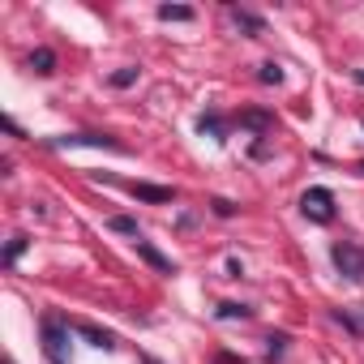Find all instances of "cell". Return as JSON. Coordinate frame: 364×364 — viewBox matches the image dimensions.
Here are the masks:
<instances>
[{
  "label": "cell",
  "instance_id": "6da1fadb",
  "mask_svg": "<svg viewBox=\"0 0 364 364\" xmlns=\"http://www.w3.org/2000/svg\"><path fill=\"white\" fill-rule=\"evenodd\" d=\"M39 334H43L48 360H52V364H69V321L56 317V313H48V317L39 321Z\"/></svg>",
  "mask_w": 364,
  "mask_h": 364
},
{
  "label": "cell",
  "instance_id": "7a4b0ae2",
  "mask_svg": "<svg viewBox=\"0 0 364 364\" xmlns=\"http://www.w3.org/2000/svg\"><path fill=\"white\" fill-rule=\"evenodd\" d=\"M300 210H304V219H313V223H330L334 219V193L330 189H309L304 198H300Z\"/></svg>",
  "mask_w": 364,
  "mask_h": 364
},
{
  "label": "cell",
  "instance_id": "3957f363",
  "mask_svg": "<svg viewBox=\"0 0 364 364\" xmlns=\"http://www.w3.org/2000/svg\"><path fill=\"white\" fill-rule=\"evenodd\" d=\"M330 257H334V266H338V274H347L351 283H360L364 279V249H355V245H334L330 249Z\"/></svg>",
  "mask_w": 364,
  "mask_h": 364
},
{
  "label": "cell",
  "instance_id": "277c9868",
  "mask_svg": "<svg viewBox=\"0 0 364 364\" xmlns=\"http://www.w3.org/2000/svg\"><path fill=\"white\" fill-rule=\"evenodd\" d=\"M129 193H133L137 202H154V206H163V202L176 198V189H167V185H146V180H133Z\"/></svg>",
  "mask_w": 364,
  "mask_h": 364
},
{
  "label": "cell",
  "instance_id": "5b68a950",
  "mask_svg": "<svg viewBox=\"0 0 364 364\" xmlns=\"http://www.w3.org/2000/svg\"><path fill=\"white\" fill-rule=\"evenodd\" d=\"M133 245H137V257H141L146 266H154L159 274H176V262H171V257H163V253H159V249H154L150 240H141V236H137Z\"/></svg>",
  "mask_w": 364,
  "mask_h": 364
},
{
  "label": "cell",
  "instance_id": "8992f818",
  "mask_svg": "<svg viewBox=\"0 0 364 364\" xmlns=\"http://www.w3.org/2000/svg\"><path fill=\"white\" fill-rule=\"evenodd\" d=\"M48 146H107V150H124L116 137H99V133H73V137H52Z\"/></svg>",
  "mask_w": 364,
  "mask_h": 364
},
{
  "label": "cell",
  "instance_id": "52a82bcc",
  "mask_svg": "<svg viewBox=\"0 0 364 364\" xmlns=\"http://www.w3.org/2000/svg\"><path fill=\"white\" fill-rule=\"evenodd\" d=\"M31 69H35L39 77L56 73V52H52V48H35V52H31Z\"/></svg>",
  "mask_w": 364,
  "mask_h": 364
},
{
  "label": "cell",
  "instance_id": "ba28073f",
  "mask_svg": "<svg viewBox=\"0 0 364 364\" xmlns=\"http://www.w3.org/2000/svg\"><path fill=\"white\" fill-rule=\"evenodd\" d=\"M232 22H236L240 31H249V35H266V22H262L257 14H249V9H232Z\"/></svg>",
  "mask_w": 364,
  "mask_h": 364
},
{
  "label": "cell",
  "instance_id": "9c48e42d",
  "mask_svg": "<svg viewBox=\"0 0 364 364\" xmlns=\"http://www.w3.org/2000/svg\"><path fill=\"white\" fill-rule=\"evenodd\" d=\"M77 334H82V338H86L90 347H103V351H112V347H116V338H112L107 330H95V326H86V321L77 326Z\"/></svg>",
  "mask_w": 364,
  "mask_h": 364
},
{
  "label": "cell",
  "instance_id": "30bf717a",
  "mask_svg": "<svg viewBox=\"0 0 364 364\" xmlns=\"http://www.w3.org/2000/svg\"><path fill=\"white\" fill-rule=\"evenodd\" d=\"M240 124H245V129H253V133H266V129L274 124V116H270V112H245V116H240Z\"/></svg>",
  "mask_w": 364,
  "mask_h": 364
},
{
  "label": "cell",
  "instance_id": "8fae6325",
  "mask_svg": "<svg viewBox=\"0 0 364 364\" xmlns=\"http://www.w3.org/2000/svg\"><path fill=\"white\" fill-rule=\"evenodd\" d=\"M159 18L163 22H193V9H185V5H159Z\"/></svg>",
  "mask_w": 364,
  "mask_h": 364
},
{
  "label": "cell",
  "instance_id": "7c38bea8",
  "mask_svg": "<svg viewBox=\"0 0 364 364\" xmlns=\"http://www.w3.org/2000/svg\"><path fill=\"white\" fill-rule=\"evenodd\" d=\"M26 245H31V236H14V240H9V249H5V257H0V262H5V266H18V257L26 253Z\"/></svg>",
  "mask_w": 364,
  "mask_h": 364
},
{
  "label": "cell",
  "instance_id": "4fadbf2b",
  "mask_svg": "<svg viewBox=\"0 0 364 364\" xmlns=\"http://www.w3.org/2000/svg\"><path fill=\"white\" fill-rule=\"evenodd\" d=\"M107 228H112V232H120V236H133V240L141 236V232H137V219H129V215H116Z\"/></svg>",
  "mask_w": 364,
  "mask_h": 364
},
{
  "label": "cell",
  "instance_id": "5bb4252c",
  "mask_svg": "<svg viewBox=\"0 0 364 364\" xmlns=\"http://www.w3.org/2000/svg\"><path fill=\"white\" fill-rule=\"evenodd\" d=\"M198 129H202V133H210L215 141H223V120H219V116H202V120H198Z\"/></svg>",
  "mask_w": 364,
  "mask_h": 364
},
{
  "label": "cell",
  "instance_id": "9a60e30c",
  "mask_svg": "<svg viewBox=\"0 0 364 364\" xmlns=\"http://www.w3.org/2000/svg\"><path fill=\"white\" fill-rule=\"evenodd\" d=\"M257 77H262V82H266V86H279V82H283V69H279V65H274V60H266V65H262V73H257Z\"/></svg>",
  "mask_w": 364,
  "mask_h": 364
},
{
  "label": "cell",
  "instance_id": "2e32d148",
  "mask_svg": "<svg viewBox=\"0 0 364 364\" xmlns=\"http://www.w3.org/2000/svg\"><path fill=\"white\" fill-rule=\"evenodd\" d=\"M249 313H253V309H245V304H232V300H228V304H219V317H223V321H236V317H249Z\"/></svg>",
  "mask_w": 364,
  "mask_h": 364
},
{
  "label": "cell",
  "instance_id": "e0dca14e",
  "mask_svg": "<svg viewBox=\"0 0 364 364\" xmlns=\"http://www.w3.org/2000/svg\"><path fill=\"white\" fill-rule=\"evenodd\" d=\"M133 82H137V69H133V65H129V69H116V73H112V86H120V90H124V86H133Z\"/></svg>",
  "mask_w": 364,
  "mask_h": 364
},
{
  "label": "cell",
  "instance_id": "ac0fdd59",
  "mask_svg": "<svg viewBox=\"0 0 364 364\" xmlns=\"http://www.w3.org/2000/svg\"><path fill=\"white\" fill-rule=\"evenodd\" d=\"M334 321H338L343 330H351V334H360V321H355L351 313H343V309H334Z\"/></svg>",
  "mask_w": 364,
  "mask_h": 364
},
{
  "label": "cell",
  "instance_id": "d6986e66",
  "mask_svg": "<svg viewBox=\"0 0 364 364\" xmlns=\"http://www.w3.org/2000/svg\"><path fill=\"white\" fill-rule=\"evenodd\" d=\"M210 206H215V215H219V219H232V215H236V206H232L228 198H215Z\"/></svg>",
  "mask_w": 364,
  "mask_h": 364
},
{
  "label": "cell",
  "instance_id": "ffe728a7",
  "mask_svg": "<svg viewBox=\"0 0 364 364\" xmlns=\"http://www.w3.org/2000/svg\"><path fill=\"white\" fill-rule=\"evenodd\" d=\"M287 351V334H270V355H283Z\"/></svg>",
  "mask_w": 364,
  "mask_h": 364
},
{
  "label": "cell",
  "instance_id": "44dd1931",
  "mask_svg": "<svg viewBox=\"0 0 364 364\" xmlns=\"http://www.w3.org/2000/svg\"><path fill=\"white\" fill-rule=\"evenodd\" d=\"M141 364H163V360H154V355H141Z\"/></svg>",
  "mask_w": 364,
  "mask_h": 364
},
{
  "label": "cell",
  "instance_id": "7402d4cb",
  "mask_svg": "<svg viewBox=\"0 0 364 364\" xmlns=\"http://www.w3.org/2000/svg\"><path fill=\"white\" fill-rule=\"evenodd\" d=\"M355 82H360V86H364V69H355Z\"/></svg>",
  "mask_w": 364,
  "mask_h": 364
},
{
  "label": "cell",
  "instance_id": "603a6c76",
  "mask_svg": "<svg viewBox=\"0 0 364 364\" xmlns=\"http://www.w3.org/2000/svg\"><path fill=\"white\" fill-rule=\"evenodd\" d=\"M360 171H364V163H360Z\"/></svg>",
  "mask_w": 364,
  "mask_h": 364
}]
</instances>
